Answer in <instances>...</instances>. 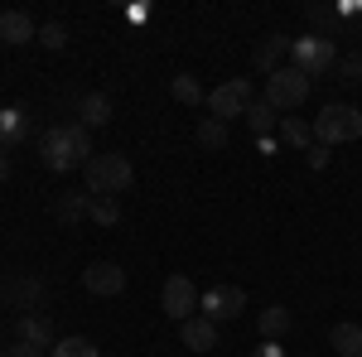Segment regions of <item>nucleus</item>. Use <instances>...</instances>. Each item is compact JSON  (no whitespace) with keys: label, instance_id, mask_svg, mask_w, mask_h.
Returning a JSON list of instances; mask_svg holds the SVG:
<instances>
[{"label":"nucleus","instance_id":"nucleus-17","mask_svg":"<svg viewBox=\"0 0 362 357\" xmlns=\"http://www.w3.org/2000/svg\"><path fill=\"white\" fill-rule=\"evenodd\" d=\"M20 343H34V348H44V353H54V348H58L54 329H49L39 314H25V319H20Z\"/></svg>","mask_w":362,"mask_h":357},{"label":"nucleus","instance_id":"nucleus-19","mask_svg":"<svg viewBox=\"0 0 362 357\" xmlns=\"http://www.w3.org/2000/svg\"><path fill=\"white\" fill-rule=\"evenodd\" d=\"M87 203H92V198H87V189L83 193H63V198L54 203V218L63 222V227H73V222L87 218Z\"/></svg>","mask_w":362,"mask_h":357},{"label":"nucleus","instance_id":"nucleus-23","mask_svg":"<svg viewBox=\"0 0 362 357\" xmlns=\"http://www.w3.org/2000/svg\"><path fill=\"white\" fill-rule=\"evenodd\" d=\"M198 145L203 150H227V121H198Z\"/></svg>","mask_w":362,"mask_h":357},{"label":"nucleus","instance_id":"nucleus-9","mask_svg":"<svg viewBox=\"0 0 362 357\" xmlns=\"http://www.w3.org/2000/svg\"><path fill=\"white\" fill-rule=\"evenodd\" d=\"M83 285L92 290V295L112 300V295H121V290H126V271H121L116 261H92V266L83 271Z\"/></svg>","mask_w":362,"mask_h":357},{"label":"nucleus","instance_id":"nucleus-22","mask_svg":"<svg viewBox=\"0 0 362 357\" xmlns=\"http://www.w3.org/2000/svg\"><path fill=\"white\" fill-rule=\"evenodd\" d=\"M305 15H309V25H314V34H324V39L343 34V20H338V10H334V5H309Z\"/></svg>","mask_w":362,"mask_h":357},{"label":"nucleus","instance_id":"nucleus-24","mask_svg":"<svg viewBox=\"0 0 362 357\" xmlns=\"http://www.w3.org/2000/svg\"><path fill=\"white\" fill-rule=\"evenodd\" d=\"M87 198H92V193H87ZM87 218L102 222V227H116V222H121V203H116V198H92V203H87Z\"/></svg>","mask_w":362,"mask_h":357},{"label":"nucleus","instance_id":"nucleus-26","mask_svg":"<svg viewBox=\"0 0 362 357\" xmlns=\"http://www.w3.org/2000/svg\"><path fill=\"white\" fill-rule=\"evenodd\" d=\"M5 290H10L15 300H25V304H39V280H10Z\"/></svg>","mask_w":362,"mask_h":357},{"label":"nucleus","instance_id":"nucleus-28","mask_svg":"<svg viewBox=\"0 0 362 357\" xmlns=\"http://www.w3.org/2000/svg\"><path fill=\"white\" fill-rule=\"evenodd\" d=\"M305 165L309 169H329V150H324V145H314V150L305 155Z\"/></svg>","mask_w":362,"mask_h":357},{"label":"nucleus","instance_id":"nucleus-1","mask_svg":"<svg viewBox=\"0 0 362 357\" xmlns=\"http://www.w3.org/2000/svg\"><path fill=\"white\" fill-rule=\"evenodd\" d=\"M39 150H44V169H54V174L87 169V160H92V136H87L83 121H63V126H54L44 136Z\"/></svg>","mask_w":362,"mask_h":357},{"label":"nucleus","instance_id":"nucleus-21","mask_svg":"<svg viewBox=\"0 0 362 357\" xmlns=\"http://www.w3.org/2000/svg\"><path fill=\"white\" fill-rule=\"evenodd\" d=\"M169 92H174V102H184V107H198V102H208V92L198 83L194 73H179V78H169Z\"/></svg>","mask_w":362,"mask_h":357},{"label":"nucleus","instance_id":"nucleus-15","mask_svg":"<svg viewBox=\"0 0 362 357\" xmlns=\"http://www.w3.org/2000/svg\"><path fill=\"white\" fill-rule=\"evenodd\" d=\"M247 131H251L256 140H261V136H271V131H280V111L271 107L266 97H256V102L247 107Z\"/></svg>","mask_w":362,"mask_h":357},{"label":"nucleus","instance_id":"nucleus-10","mask_svg":"<svg viewBox=\"0 0 362 357\" xmlns=\"http://www.w3.org/2000/svg\"><path fill=\"white\" fill-rule=\"evenodd\" d=\"M251 63H256L266 78H271V73H280V68H290V39H285V34H271V39H261Z\"/></svg>","mask_w":362,"mask_h":357},{"label":"nucleus","instance_id":"nucleus-18","mask_svg":"<svg viewBox=\"0 0 362 357\" xmlns=\"http://www.w3.org/2000/svg\"><path fill=\"white\" fill-rule=\"evenodd\" d=\"M78 111H83V126H107L112 121V97L107 92H87L78 102Z\"/></svg>","mask_w":362,"mask_h":357},{"label":"nucleus","instance_id":"nucleus-4","mask_svg":"<svg viewBox=\"0 0 362 357\" xmlns=\"http://www.w3.org/2000/svg\"><path fill=\"white\" fill-rule=\"evenodd\" d=\"M290 68H295V73H305L309 83H314V78H324L329 68H338L334 39H324V34H300V39H290Z\"/></svg>","mask_w":362,"mask_h":357},{"label":"nucleus","instance_id":"nucleus-32","mask_svg":"<svg viewBox=\"0 0 362 357\" xmlns=\"http://www.w3.org/2000/svg\"><path fill=\"white\" fill-rule=\"evenodd\" d=\"M5 179H10V155L0 150V184H5Z\"/></svg>","mask_w":362,"mask_h":357},{"label":"nucleus","instance_id":"nucleus-16","mask_svg":"<svg viewBox=\"0 0 362 357\" xmlns=\"http://www.w3.org/2000/svg\"><path fill=\"white\" fill-rule=\"evenodd\" d=\"M256 329H261V338H266V343H280V333H290V309H285V304H271V309H261Z\"/></svg>","mask_w":362,"mask_h":357},{"label":"nucleus","instance_id":"nucleus-33","mask_svg":"<svg viewBox=\"0 0 362 357\" xmlns=\"http://www.w3.org/2000/svg\"><path fill=\"white\" fill-rule=\"evenodd\" d=\"M54 357H73V353H58V348H54Z\"/></svg>","mask_w":362,"mask_h":357},{"label":"nucleus","instance_id":"nucleus-25","mask_svg":"<svg viewBox=\"0 0 362 357\" xmlns=\"http://www.w3.org/2000/svg\"><path fill=\"white\" fill-rule=\"evenodd\" d=\"M39 44H44V49H54V54H58V49L68 44V29L58 25V20H49V25L39 29Z\"/></svg>","mask_w":362,"mask_h":357},{"label":"nucleus","instance_id":"nucleus-30","mask_svg":"<svg viewBox=\"0 0 362 357\" xmlns=\"http://www.w3.org/2000/svg\"><path fill=\"white\" fill-rule=\"evenodd\" d=\"M5 357H44V348H34V343H15Z\"/></svg>","mask_w":362,"mask_h":357},{"label":"nucleus","instance_id":"nucleus-14","mask_svg":"<svg viewBox=\"0 0 362 357\" xmlns=\"http://www.w3.org/2000/svg\"><path fill=\"white\" fill-rule=\"evenodd\" d=\"M0 39L5 44H29V39H39V29H34V20L25 10H5L0 15Z\"/></svg>","mask_w":362,"mask_h":357},{"label":"nucleus","instance_id":"nucleus-8","mask_svg":"<svg viewBox=\"0 0 362 357\" xmlns=\"http://www.w3.org/2000/svg\"><path fill=\"white\" fill-rule=\"evenodd\" d=\"M160 304H165L169 319H179V324H189L198 309V285L189 280V275H169L165 290H160Z\"/></svg>","mask_w":362,"mask_h":357},{"label":"nucleus","instance_id":"nucleus-2","mask_svg":"<svg viewBox=\"0 0 362 357\" xmlns=\"http://www.w3.org/2000/svg\"><path fill=\"white\" fill-rule=\"evenodd\" d=\"M83 179H87V193L92 198H116V193H126L136 184V165H131V155L107 150V155H92L87 160Z\"/></svg>","mask_w":362,"mask_h":357},{"label":"nucleus","instance_id":"nucleus-20","mask_svg":"<svg viewBox=\"0 0 362 357\" xmlns=\"http://www.w3.org/2000/svg\"><path fill=\"white\" fill-rule=\"evenodd\" d=\"M329 343H334V353H343V357H362V324H334Z\"/></svg>","mask_w":362,"mask_h":357},{"label":"nucleus","instance_id":"nucleus-5","mask_svg":"<svg viewBox=\"0 0 362 357\" xmlns=\"http://www.w3.org/2000/svg\"><path fill=\"white\" fill-rule=\"evenodd\" d=\"M251 102H256V92H251L247 78H227L223 87L208 92V116L213 121H237V116H247Z\"/></svg>","mask_w":362,"mask_h":357},{"label":"nucleus","instance_id":"nucleus-11","mask_svg":"<svg viewBox=\"0 0 362 357\" xmlns=\"http://www.w3.org/2000/svg\"><path fill=\"white\" fill-rule=\"evenodd\" d=\"M179 338H184L189 353H213L218 348V324H208L203 314H194L189 324H179Z\"/></svg>","mask_w":362,"mask_h":357},{"label":"nucleus","instance_id":"nucleus-13","mask_svg":"<svg viewBox=\"0 0 362 357\" xmlns=\"http://www.w3.org/2000/svg\"><path fill=\"white\" fill-rule=\"evenodd\" d=\"M280 145H290V150H314V126L309 121H300V116H280V131H276Z\"/></svg>","mask_w":362,"mask_h":357},{"label":"nucleus","instance_id":"nucleus-12","mask_svg":"<svg viewBox=\"0 0 362 357\" xmlns=\"http://www.w3.org/2000/svg\"><path fill=\"white\" fill-rule=\"evenodd\" d=\"M29 140V111L25 107H0V150Z\"/></svg>","mask_w":362,"mask_h":357},{"label":"nucleus","instance_id":"nucleus-31","mask_svg":"<svg viewBox=\"0 0 362 357\" xmlns=\"http://www.w3.org/2000/svg\"><path fill=\"white\" fill-rule=\"evenodd\" d=\"M276 145H280L276 136H261V140H256V155H276Z\"/></svg>","mask_w":362,"mask_h":357},{"label":"nucleus","instance_id":"nucleus-6","mask_svg":"<svg viewBox=\"0 0 362 357\" xmlns=\"http://www.w3.org/2000/svg\"><path fill=\"white\" fill-rule=\"evenodd\" d=\"M247 309V290L242 285H208L203 295H198V314L208 319V324H227V319H237Z\"/></svg>","mask_w":362,"mask_h":357},{"label":"nucleus","instance_id":"nucleus-29","mask_svg":"<svg viewBox=\"0 0 362 357\" xmlns=\"http://www.w3.org/2000/svg\"><path fill=\"white\" fill-rule=\"evenodd\" d=\"M251 357H285V348H280V343H266V338H261V348H251Z\"/></svg>","mask_w":362,"mask_h":357},{"label":"nucleus","instance_id":"nucleus-27","mask_svg":"<svg viewBox=\"0 0 362 357\" xmlns=\"http://www.w3.org/2000/svg\"><path fill=\"white\" fill-rule=\"evenodd\" d=\"M338 73H343L348 83H358V78H362V54H348V58H338Z\"/></svg>","mask_w":362,"mask_h":357},{"label":"nucleus","instance_id":"nucleus-7","mask_svg":"<svg viewBox=\"0 0 362 357\" xmlns=\"http://www.w3.org/2000/svg\"><path fill=\"white\" fill-rule=\"evenodd\" d=\"M266 102L276 111H295L300 102H309V78L305 73H295V68H280L266 78Z\"/></svg>","mask_w":362,"mask_h":357},{"label":"nucleus","instance_id":"nucleus-3","mask_svg":"<svg viewBox=\"0 0 362 357\" xmlns=\"http://www.w3.org/2000/svg\"><path fill=\"white\" fill-rule=\"evenodd\" d=\"M309 126H314V145H324V150L348 145V140H362V111L348 107V102H329Z\"/></svg>","mask_w":362,"mask_h":357}]
</instances>
